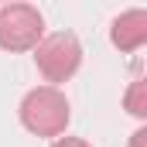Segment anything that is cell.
Masks as SVG:
<instances>
[{
  "instance_id": "cell-6",
  "label": "cell",
  "mask_w": 147,
  "mask_h": 147,
  "mask_svg": "<svg viewBox=\"0 0 147 147\" xmlns=\"http://www.w3.org/2000/svg\"><path fill=\"white\" fill-rule=\"evenodd\" d=\"M51 147H89V144H82V140H72V137H65V140H58V144H51Z\"/></svg>"
},
{
  "instance_id": "cell-1",
  "label": "cell",
  "mask_w": 147,
  "mask_h": 147,
  "mask_svg": "<svg viewBox=\"0 0 147 147\" xmlns=\"http://www.w3.org/2000/svg\"><path fill=\"white\" fill-rule=\"evenodd\" d=\"M21 120L28 130H34L41 137H55L58 130H65L69 123V103L58 89L45 86V89H34L24 96L21 103Z\"/></svg>"
},
{
  "instance_id": "cell-5",
  "label": "cell",
  "mask_w": 147,
  "mask_h": 147,
  "mask_svg": "<svg viewBox=\"0 0 147 147\" xmlns=\"http://www.w3.org/2000/svg\"><path fill=\"white\" fill-rule=\"evenodd\" d=\"M140 92H144V82H137L134 89H130V96H127V106H130V113H137V116H144V103H140Z\"/></svg>"
},
{
  "instance_id": "cell-4",
  "label": "cell",
  "mask_w": 147,
  "mask_h": 147,
  "mask_svg": "<svg viewBox=\"0 0 147 147\" xmlns=\"http://www.w3.org/2000/svg\"><path fill=\"white\" fill-rule=\"evenodd\" d=\"M147 41V14L144 10H127L113 21V45L123 51H134Z\"/></svg>"
},
{
  "instance_id": "cell-2",
  "label": "cell",
  "mask_w": 147,
  "mask_h": 147,
  "mask_svg": "<svg viewBox=\"0 0 147 147\" xmlns=\"http://www.w3.org/2000/svg\"><path fill=\"white\" fill-rule=\"evenodd\" d=\"M45 31V21L28 3H7L0 7V48L7 51H28L34 48Z\"/></svg>"
},
{
  "instance_id": "cell-3",
  "label": "cell",
  "mask_w": 147,
  "mask_h": 147,
  "mask_svg": "<svg viewBox=\"0 0 147 147\" xmlns=\"http://www.w3.org/2000/svg\"><path fill=\"white\" fill-rule=\"evenodd\" d=\"M38 69L41 75L48 79V82H62V79H69V75L79 69V62H82V48H79V41L75 34H51L45 38L41 45H38Z\"/></svg>"
}]
</instances>
